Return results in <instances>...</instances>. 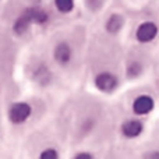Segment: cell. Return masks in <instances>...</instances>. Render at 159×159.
Returning a JSON list of instances; mask_svg holds the SVG:
<instances>
[{"instance_id":"1","label":"cell","mask_w":159,"mask_h":159,"mask_svg":"<svg viewBox=\"0 0 159 159\" xmlns=\"http://www.w3.org/2000/svg\"><path fill=\"white\" fill-rule=\"evenodd\" d=\"M103 101L96 95L80 93L69 98L59 110L56 120L66 144L91 145L103 138Z\"/></svg>"},{"instance_id":"2","label":"cell","mask_w":159,"mask_h":159,"mask_svg":"<svg viewBox=\"0 0 159 159\" xmlns=\"http://www.w3.org/2000/svg\"><path fill=\"white\" fill-rule=\"evenodd\" d=\"M88 39L85 27L80 24L50 32L45 49L66 81L77 80L85 70Z\"/></svg>"},{"instance_id":"3","label":"cell","mask_w":159,"mask_h":159,"mask_svg":"<svg viewBox=\"0 0 159 159\" xmlns=\"http://www.w3.org/2000/svg\"><path fill=\"white\" fill-rule=\"evenodd\" d=\"M21 74L34 89L43 93L64 89L67 82L52 63L45 48L28 50L21 61Z\"/></svg>"},{"instance_id":"4","label":"cell","mask_w":159,"mask_h":159,"mask_svg":"<svg viewBox=\"0 0 159 159\" xmlns=\"http://www.w3.org/2000/svg\"><path fill=\"white\" fill-rule=\"evenodd\" d=\"M48 105L42 98H16L10 99L3 109L4 121L13 131L31 133L43 120Z\"/></svg>"},{"instance_id":"5","label":"cell","mask_w":159,"mask_h":159,"mask_svg":"<svg viewBox=\"0 0 159 159\" xmlns=\"http://www.w3.org/2000/svg\"><path fill=\"white\" fill-rule=\"evenodd\" d=\"M66 141L59 130L57 124L53 129H34L28 133L25 149L28 157L39 159H59L63 157Z\"/></svg>"},{"instance_id":"6","label":"cell","mask_w":159,"mask_h":159,"mask_svg":"<svg viewBox=\"0 0 159 159\" xmlns=\"http://www.w3.org/2000/svg\"><path fill=\"white\" fill-rule=\"evenodd\" d=\"M126 22H127V18L121 11L107 10L96 20L98 28L95 31L115 39L116 36H119L123 32L124 27H126Z\"/></svg>"},{"instance_id":"7","label":"cell","mask_w":159,"mask_h":159,"mask_svg":"<svg viewBox=\"0 0 159 159\" xmlns=\"http://www.w3.org/2000/svg\"><path fill=\"white\" fill-rule=\"evenodd\" d=\"M117 133L126 141L137 140L144 133V123L141 119H138V116L123 119L117 126Z\"/></svg>"},{"instance_id":"8","label":"cell","mask_w":159,"mask_h":159,"mask_svg":"<svg viewBox=\"0 0 159 159\" xmlns=\"http://www.w3.org/2000/svg\"><path fill=\"white\" fill-rule=\"evenodd\" d=\"M50 6L59 21H70L78 13L80 0H50Z\"/></svg>"},{"instance_id":"9","label":"cell","mask_w":159,"mask_h":159,"mask_svg":"<svg viewBox=\"0 0 159 159\" xmlns=\"http://www.w3.org/2000/svg\"><path fill=\"white\" fill-rule=\"evenodd\" d=\"M131 112L134 116H138V117H143V116H147L154 110L155 107V101L151 95H147V93H141V95L135 96L133 99L131 105Z\"/></svg>"},{"instance_id":"10","label":"cell","mask_w":159,"mask_h":159,"mask_svg":"<svg viewBox=\"0 0 159 159\" xmlns=\"http://www.w3.org/2000/svg\"><path fill=\"white\" fill-rule=\"evenodd\" d=\"M109 0H80V7L89 20H98L106 11Z\"/></svg>"},{"instance_id":"11","label":"cell","mask_w":159,"mask_h":159,"mask_svg":"<svg viewBox=\"0 0 159 159\" xmlns=\"http://www.w3.org/2000/svg\"><path fill=\"white\" fill-rule=\"evenodd\" d=\"M158 25L154 21H143L141 24H138V27L135 28V41L140 43H149L152 42L158 35Z\"/></svg>"},{"instance_id":"12","label":"cell","mask_w":159,"mask_h":159,"mask_svg":"<svg viewBox=\"0 0 159 159\" xmlns=\"http://www.w3.org/2000/svg\"><path fill=\"white\" fill-rule=\"evenodd\" d=\"M99 152L101 151L96 147L81 145V147H74L70 157L74 159H95L99 157Z\"/></svg>"},{"instance_id":"13","label":"cell","mask_w":159,"mask_h":159,"mask_svg":"<svg viewBox=\"0 0 159 159\" xmlns=\"http://www.w3.org/2000/svg\"><path fill=\"white\" fill-rule=\"evenodd\" d=\"M2 2H3V0H0V4H2Z\"/></svg>"}]
</instances>
